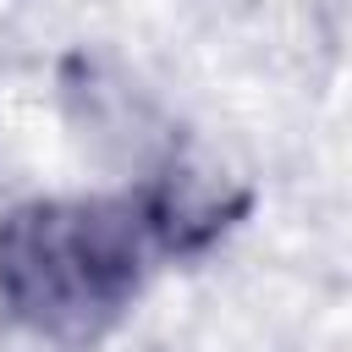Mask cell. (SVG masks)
I'll list each match as a JSON object with an SVG mask.
<instances>
[{"label":"cell","mask_w":352,"mask_h":352,"mask_svg":"<svg viewBox=\"0 0 352 352\" xmlns=\"http://www.w3.org/2000/svg\"><path fill=\"white\" fill-rule=\"evenodd\" d=\"M154 258L132 187L22 198L0 214V308L55 346H94L138 302Z\"/></svg>","instance_id":"cell-1"},{"label":"cell","mask_w":352,"mask_h":352,"mask_svg":"<svg viewBox=\"0 0 352 352\" xmlns=\"http://www.w3.org/2000/svg\"><path fill=\"white\" fill-rule=\"evenodd\" d=\"M148 236L160 248V258H204L253 204L248 187H236L220 170L187 165V160H165L160 170H148L143 182H132Z\"/></svg>","instance_id":"cell-2"}]
</instances>
